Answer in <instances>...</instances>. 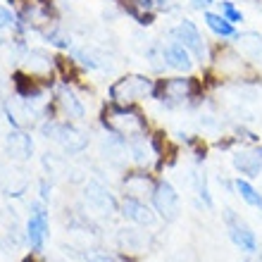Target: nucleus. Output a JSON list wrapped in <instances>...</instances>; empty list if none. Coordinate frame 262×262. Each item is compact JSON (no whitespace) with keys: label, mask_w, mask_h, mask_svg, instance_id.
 <instances>
[{"label":"nucleus","mask_w":262,"mask_h":262,"mask_svg":"<svg viewBox=\"0 0 262 262\" xmlns=\"http://www.w3.org/2000/svg\"><path fill=\"white\" fill-rule=\"evenodd\" d=\"M152 207L165 222H174L179 217V193L169 181H158V188L152 193Z\"/></svg>","instance_id":"obj_5"},{"label":"nucleus","mask_w":262,"mask_h":262,"mask_svg":"<svg viewBox=\"0 0 262 262\" xmlns=\"http://www.w3.org/2000/svg\"><path fill=\"white\" fill-rule=\"evenodd\" d=\"M134 155H136V160H138V162H141V165H143V162H148V155H150V152H148V150H145V148H143V145H134Z\"/></svg>","instance_id":"obj_25"},{"label":"nucleus","mask_w":262,"mask_h":262,"mask_svg":"<svg viewBox=\"0 0 262 262\" xmlns=\"http://www.w3.org/2000/svg\"><path fill=\"white\" fill-rule=\"evenodd\" d=\"M155 83L148 76L141 74H131V76H122L110 86V98L119 105H129L134 100H141L145 96H152Z\"/></svg>","instance_id":"obj_2"},{"label":"nucleus","mask_w":262,"mask_h":262,"mask_svg":"<svg viewBox=\"0 0 262 262\" xmlns=\"http://www.w3.org/2000/svg\"><path fill=\"white\" fill-rule=\"evenodd\" d=\"M124 188H126V195L143 200L145 195H150L152 198L158 184H155V181H152L145 172H134V174H126L124 177Z\"/></svg>","instance_id":"obj_13"},{"label":"nucleus","mask_w":262,"mask_h":262,"mask_svg":"<svg viewBox=\"0 0 262 262\" xmlns=\"http://www.w3.org/2000/svg\"><path fill=\"white\" fill-rule=\"evenodd\" d=\"M224 222H227V231H229V238L234 241V246H238L241 250L246 253H257V236L255 231L246 224V222L234 212V210H224Z\"/></svg>","instance_id":"obj_4"},{"label":"nucleus","mask_w":262,"mask_h":262,"mask_svg":"<svg viewBox=\"0 0 262 262\" xmlns=\"http://www.w3.org/2000/svg\"><path fill=\"white\" fill-rule=\"evenodd\" d=\"M150 10H152V0H126V12L131 17H136L138 24H152Z\"/></svg>","instance_id":"obj_16"},{"label":"nucleus","mask_w":262,"mask_h":262,"mask_svg":"<svg viewBox=\"0 0 262 262\" xmlns=\"http://www.w3.org/2000/svg\"><path fill=\"white\" fill-rule=\"evenodd\" d=\"M236 43H238L241 53H246L250 60H262V38H260V34H255V31L238 34L236 36Z\"/></svg>","instance_id":"obj_15"},{"label":"nucleus","mask_w":262,"mask_h":262,"mask_svg":"<svg viewBox=\"0 0 262 262\" xmlns=\"http://www.w3.org/2000/svg\"><path fill=\"white\" fill-rule=\"evenodd\" d=\"M193 89H195V83L191 81V79L177 76V79L160 81L158 86H155V91H152V96L160 98V100H186V98H191Z\"/></svg>","instance_id":"obj_9"},{"label":"nucleus","mask_w":262,"mask_h":262,"mask_svg":"<svg viewBox=\"0 0 262 262\" xmlns=\"http://www.w3.org/2000/svg\"><path fill=\"white\" fill-rule=\"evenodd\" d=\"M236 193L241 195L248 205H253V207H260L262 210V193H257V188L250 184V181H246V179H236Z\"/></svg>","instance_id":"obj_19"},{"label":"nucleus","mask_w":262,"mask_h":262,"mask_svg":"<svg viewBox=\"0 0 262 262\" xmlns=\"http://www.w3.org/2000/svg\"><path fill=\"white\" fill-rule=\"evenodd\" d=\"M12 81H14V89H17V96L24 98V100H34V98L41 96V89H38L31 79H27L21 72H17V74L12 76Z\"/></svg>","instance_id":"obj_18"},{"label":"nucleus","mask_w":262,"mask_h":262,"mask_svg":"<svg viewBox=\"0 0 262 262\" xmlns=\"http://www.w3.org/2000/svg\"><path fill=\"white\" fill-rule=\"evenodd\" d=\"M14 21V14L7 10V7H3L0 5V29H5V27H10Z\"/></svg>","instance_id":"obj_24"},{"label":"nucleus","mask_w":262,"mask_h":262,"mask_svg":"<svg viewBox=\"0 0 262 262\" xmlns=\"http://www.w3.org/2000/svg\"><path fill=\"white\" fill-rule=\"evenodd\" d=\"M193 5L195 7H207V5H212V0H193Z\"/></svg>","instance_id":"obj_27"},{"label":"nucleus","mask_w":262,"mask_h":262,"mask_svg":"<svg viewBox=\"0 0 262 262\" xmlns=\"http://www.w3.org/2000/svg\"><path fill=\"white\" fill-rule=\"evenodd\" d=\"M60 105L64 107V112H67L69 117H76V119L83 117V105L79 103V98H76L69 89L60 91Z\"/></svg>","instance_id":"obj_21"},{"label":"nucleus","mask_w":262,"mask_h":262,"mask_svg":"<svg viewBox=\"0 0 262 262\" xmlns=\"http://www.w3.org/2000/svg\"><path fill=\"white\" fill-rule=\"evenodd\" d=\"M46 236H48V212L41 203H34L31 205V217H29L27 224V238L31 250H41L43 243H46Z\"/></svg>","instance_id":"obj_8"},{"label":"nucleus","mask_w":262,"mask_h":262,"mask_svg":"<svg viewBox=\"0 0 262 262\" xmlns=\"http://www.w3.org/2000/svg\"><path fill=\"white\" fill-rule=\"evenodd\" d=\"M103 124L119 138H141L145 134V119L136 110L115 103L103 112Z\"/></svg>","instance_id":"obj_1"},{"label":"nucleus","mask_w":262,"mask_h":262,"mask_svg":"<svg viewBox=\"0 0 262 262\" xmlns=\"http://www.w3.org/2000/svg\"><path fill=\"white\" fill-rule=\"evenodd\" d=\"M0 89H3V79H0Z\"/></svg>","instance_id":"obj_28"},{"label":"nucleus","mask_w":262,"mask_h":262,"mask_svg":"<svg viewBox=\"0 0 262 262\" xmlns=\"http://www.w3.org/2000/svg\"><path fill=\"white\" fill-rule=\"evenodd\" d=\"M83 198L100 214H112L119 210V203L115 200V195H112L100 181H89V184L83 186Z\"/></svg>","instance_id":"obj_7"},{"label":"nucleus","mask_w":262,"mask_h":262,"mask_svg":"<svg viewBox=\"0 0 262 262\" xmlns=\"http://www.w3.org/2000/svg\"><path fill=\"white\" fill-rule=\"evenodd\" d=\"M220 7H222V17H227L231 24H236V21H243V14L234 7V3L224 0V3H220Z\"/></svg>","instance_id":"obj_23"},{"label":"nucleus","mask_w":262,"mask_h":262,"mask_svg":"<svg viewBox=\"0 0 262 262\" xmlns=\"http://www.w3.org/2000/svg\"><path fill=\"white\" fill-rule=\"evenodd\" d=\"M5 150H7V155L14 160H29L34 155V141H31L29 134L14 129L5 136Z\"/></svg>","instance_id":"obj_11"},{"label":"nucleus","mask_w":262,"mask_h":262,"mask_svg":"<svg viewBox=\"0 0 262 262\" xmlns=\"http://www.w3.org/2000/svg\"><path fill=\"white\" fill-rule=\"evenodd\" d=\"M119 243L126 246V250H141L143 248V236L136 229H122L119 231Z\"/></svg>","instance_id":"obj_22"},{"label":"nucleus","mask_w":262,"mask_h":262,"mask_svg":"<svg viewBox=\"0 0 262 262\" xmlns=\"http://www.w3.org/2000/svg\"><path fill=\"white\" fill-rule=\"evenodd\" d=\"M29 72H34V74H46L50 69V55H46L43 50H31L24 60Z\"/></svg>","instance_id":"obj_20"},{"label":"nucleus","mask_w":262,"mask_h":262,"mask_svg":"<svg viewBox=\"0 0 262 262\" xmlns=\"http://www.w3.org/2000/svg\"><path fill=\"white\" fill-rule=\"evenodd\" d=\"M86 262H115L110 255H105V253H93V255L86 257Z\"/></svg>","instance_id":"obj_26"},{"label":"nucleus","mask_w":262,"mask_h":262,"mask_svg":"<svg viewBox=\"0 0 262 262\" xmlns=\"http://www.w3.org/2000/svg\"><path fill=\"white\" fill-rule=\"evenodd\" d=\"M43 134L48 138H55L67 152H81L89 145V136L72 124H55V122H50V124L43 126Z\"/></svg>","instance_id":"obj_3"},{"label":"nucleus","mask_w":262,"mask_h":262,"mask_svg":"<svg viewBox=\"0 0 262 262\" xmlns=\"http://www.w3.org/2000/svg\"><path fill=\"white\" fill-rule=\"evenodd\" d=\"M234 167L246 177H260L262 172V145L250 148V150H241L234 155Z\"/></svg>","instance_id":"obj_12"},{"label":"nucleus","mask_w":262,"mask_h":262,"mask_svg":"<svg viewBox=\"0 0 262 262\" xmlns=\"http://www.w3.org/2000/svg\"><path fill=\"white\" fill-rule=\"evenodd\" d=\"M119 210H122V214H124L129 222H136L141 227H150L152 222H155V212H152L150 207L145 205L143 200L131 198V195H126V198L122 200Z\"/></svg>","instance_id":"obj_10"},{"label":"nucleus","mask_w":262,"mask_h":262,"mask_svg":"<svg viewBox=\"0 0 262 262\" xmlns=\"http://www.w3.org/2000/svg\"><path fill=\"white\" fill-rule=\"evenodd\" d=\"M205 24L210 29H212L217 36H222V38H227V36H236L234 31V24L227 19V17H222V14H214V12H205Z\"/></svg>","instance_id":"obj_17"},{"label":"nucleus","mask_w":262,"mask_h":262,"mask_svg":"<svg viewBox=\"0 0 262 262\" xmlns=\"http://www.w3.org/2000/svg\"><path fill=\"white\" fill-rule=\"evenodd\" d=\"M162 57L167 60V64H169V67L179 69V72H188V69L193 67L188 50L184 48L179 41H174V43H169V46H165V48H162Z\"/></svg>","instance_id":"obj_14"},{"label":"nucleus","mask_w":262,"mask_h":262,"mask_svg":"<svg viewBox=\"0 0 262 262\" xmlns=\"http://www.w3.org/2000/svg\"><path fill=\"white\" fill-rule=\"evenodd\" d=\"M172 36L195 57V60H198V62L205 60V41H203V36H200V31L195 29V24L191 19L181 21L179 27L172 31Z\"/></svg>","instance_id":"obj_6"}]
</instances>
